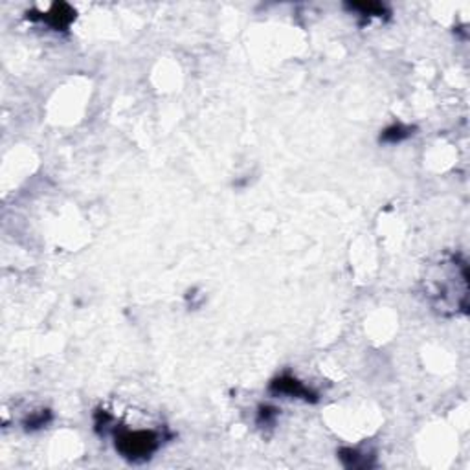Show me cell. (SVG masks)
<instances>
[{"label":"cell","mask_w":470,"mask_h":470,"mask_svg":"<svg viewBox=\"0 0 470 470\" xmlns=\"http://www.w3.org/2000/svg\"><path fill=\"white\" fill-rule=\"evenodd\" d=\"M160 446V435L152 430H125L116 435V450L127 460H147Z\"/></svg>","instance_id":"obj_1"},{"label":"cell","mask_w":470,"mask_h":470,"mask_svg":"<svg viewBox=\"0 0 470 470\" xmlns=\"http://www.w3.org/2000/svg\"><path fill=\"white\" fill-rule=\"evenodd\" d=\"M270 389L276 391V393H283V395H290V397H298V399H305V400H316V395L311 391L308 388H305L298 379H294V377H279L270 384Z\"/></svg>","instance_id":"obj_2"},{"label":"cell","mask_w":470,"mask_h":470,"mask_svg":"<svg viewBox=\"0 0 470 470\" xmlns=\"http://www.w3.org/2000/svg\"><path fill=\"white\" fill-rule=\"evenodd\" d=\"M349 8L354 11H360L364 17H371V15H382L384 13V6L375 4V2H360V4H349Z\"/></svg>","instance_id":"obj_5"},{"label":"cell","mask_w":470,"mask_h":470,"mask_svg":"<svg viewBox=\"0 0 470 470\" xmlns=\"http://www.w3.org/2000/svg\"><path fill=\"white\" fill-rule=\"evenodd\" d=\"M76 19V11L72 10L68 4H54L48 13L42 15V21L54 28V30H65L70 26V22Z\"/></svg>","instance_id":"obj_3"},{"label":"cell","mask_w":470,"mask_h":470,"mask_svg":"<svg viewBox=\"0 0 470 470\" xmlns=\"http://www.w3.org/2000/svg\"><path fill=\"white\" fill-rule=\"evenodd\" d=\"M414 132H412V127H405L400 125V123H395V125L388 127L384 132H382V136L380 140L382 142H389V143H397L400 140H406L408 136H412Z\"/></svg>","instance_id":"obj_4"}]
</instances>
